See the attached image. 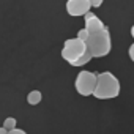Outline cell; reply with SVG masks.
Returning a JSON list of instances; mask_svg holds the SVG:
<instances>
[{"instance_id":"3","label":"cell","mask_w":134,"mask_h":134,"mask_svg":"<svg viewBox=\"0 0 134 134\" xmlns=\"http://www.w3.org/2000/svg\"><path fill=\"white\" fill-rule=\"evenodd\" d=\"M87 52V44L85 41L79 40L77 36L76 38H70L66 40L65 44H63V49H62V57L68 62L70 65L74 66V63Z\"/></svg>"},{"instance_id":"13","label":"cell","mask_w":134,"mask_h":134,"mask_svg":"<svg viewBox=\"0 0 134 134\" xmlns=\"http://www.w3.org/2000/svg\"><path fill=\"white\" fill-rule=\"evenodd\" d=\"M129 57H131V60L134 62V43L129 46Z\"/></svg>"},{"instance_id":"1","label":"cell","mask_w":134,"mask_h":134,"mask_svg":"<svg viewBox=\"0 0 134 134\" xmlns=\"http://www.w3.org/2000/svg\"><path fill=\"white\" fill-rule=\"evenodd\" d=\"M120 95V82L118 79L109 73H99L96 74V85L93 90V96L98 99H112Z\"/></svg>"},{"instance_id":"6","label":"cell","mask_w":134,"mask_h":134,"mask_svg":"<svg viewBox=\"0 0 134 134\" xmlns=\"http://www.w3.org/2000/svg\"><path fill=\"white\" fill-rule=\"evenodd\" d=\"M84 18H85V30H87L88 33L99 32V30H103V29L106 27L104 22H103L96 14H93L92 11H87V13L84 14Z\"/></svg>"},{"instance_id":"7","label":"cell","mask_w":134,"mask_h":134,"mask_svg":"<svg viewBox=\"0 0 134 134\" xmlns=\"http://www.w3.org/2000/svg\"><path fill=\"white\" fill-rule=\"evenodd\" d=\"M41 99H43V95H41V92H40V90H33V92H30V93L27 95V103H29V104H32V106L40 104V103H41Z\"/></svg>"},{"instance_id":"8","label":"cell","mask_w":134,"mask_h":134,"mask_svg":"<svg viewBox=\"0 0 134 134\" xmlns=\"http://www.w3.org/2000/svg\"><path fill=\"white\" fill-rule=\"evenodd\" d=\"M92 58H93V57H92V54H90V52H88V49H87V52H85V54H84V55H82L76 63H74V66H84V65H85V63H88Z\"/></svg>"},{"instance_id":"5","label":"cell","mask_w":134,"mask_h":134,"mask_svg":"<svg viewBox=\"0 0 134 134\" xmlns=\"http://www.w3.org/2000/svg\"><path fill=\"white\" fill-rule=\"evenodd\" d=\"M92 10V5L88 0H68L66 2V11L70 16H84L87 11Z\"/></svg>"},{"instance_id":"14","label":"cell","mask_w":134,"mask_h":134,"mask_svg":"<svg viewBox=\"0 0 134 134\" xmlns=\"http://www.w3.org/2000/svg\"><path fill=\"white\" fill-rule=\"evenodd\" d=\"M0 134H8V129H5L3 126H0Z\"/></svg>"},{"instance_id":"15","label":"cell","mask_w":134,"mask_h":134,"mask_svg":"<svg viewBox=\"0 0 134 134\" xmlns=\"http://www.w3.org/2000/svg\"><path fill=\"white\" fill-rule=\"evenodd\" d=\"M131 36L134 38V25H132V29H131Z\"/></svg>"},{"instance_id":"9","label":"cell","mask_w":134,"mask_h":134,"mask_svg":"<svg viewBox=\"0 0 134 134\" xmlns=\"http://www.w3.org/2000/svg\"><path fill=\"white\" fill-rule=\"evenodd\" d=\"M16 118L14 117H8V118H5V121H3V128L5 129H8V131H11V129H14L16 128Z\"/></svg>"},{"instance_id":"4","label":"cell","mask_w":134,"mask_h":134,"mask_svg":"<svg viewBox=\"0 0 134 134\" xmlns=\"http://www.w3.org/2000/svg\"><path fill=\"white\" fill-rule=\"evenodd\" d=\"M76 90L82 96H90L93 95L95 85H96V74L92 71H81L76 77Z\"/></svg>"},{"instance_id":"2","label":"cell","mask_w":134,"mask_h":134,"mask_svg":"<svg viewBox=\"0 0 134 134\" xmlns=\"http://www.w3.org/2000/svg\"><path fill=\"white\" fill-rule=\"evenodd\" d=\"M88 52L92 54V57H106L110 52L112 47V40H110V32L107 27H104L99 32L95 33H88V38L85 41Z\"/></svg>"},{"instance_id":"12","label":"cell","mask_w":134,"mask_h":134,"mask_svg":"<svg viewBox=\"0 0 134 134\" xmlns=\"http://www.w3.org/2000/svg\"><path fill=\"white\" fill-rule=\"evenodd\" d=\"M8 134H27L24 129H19V128H14V129H11V131H8Z\"/></svg>"},{"instance_id":"10","label":"cell","mask_w":134,"mask_h":134,"mask_svg":"<svg viewBox=\"0 0 134 134\" xmlns=\"http://www.w3.org/2000/svg\"><path fill=\"white\" fill-rule=\"evenodd\" d=\"M77 38H79V40H82V41H87V38H88V32H87L85 29L79 30V32H77Z\"/></svg>"},{"instance_id":"11","label":"cell","mask_w":134,"mask_h":134,"mask_svg":"<svg viewBox=\"0 0 134 134\" xmlns=\"http://www.w3.org/2000/svg\"><path fill=\"white\" fill-rule=\"evenodd\" d=\"M88 2H90L92 8H98V7H101V5H103V0H88Z\"/></svg>"}]
</instances>
